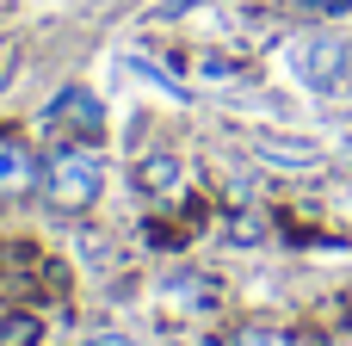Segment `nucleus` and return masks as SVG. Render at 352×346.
<instances>
[{
  "instance_id": "1",
  "label": "nucleus",
  "mask_w": 352,
  "mask_h": 346,
  "mask_svg": "<svg viewBox=\"0 0 352 346\" xmlns=\"http://www.w3.org/2000/svg\"><path fill=\"white\" fill-rule=\"evenodd\" d=\"M285 74L297 87H309V93H340L352 74V43L340 31H309V37H297L285 50Z\"/></svg>"
},
{
  "instance_id": "2",
  "label": "nucleus",
  "mask_w": 352,
  "mask_h": 346,
  "mask_svg": "<svg viewBox=\"0 0 352 346\" xmlns=\"http://www.w3.org/2000/svg\"><path fill=\"white\" fill-rule=\"evenodd\" d=\"M50 204H62V210H87V204H99V192H105V161L93 155V149H62V155H50Z\"/></svg>"
},
{
  "instance_id": "3",
  "label": "nucleus",
  "mask_w": 352,
  "mask_h": 346,
  "mask_svg": "<svg viewBox=\"0 0 352 346\" xmlns=\"http://www.w3.org/2000/svg\"><path fill=\"white\" fill-rule=\"evenodd\" d=\"M43 124L50 130H62V136H74V142H93L99 130H105V105H99V93L93 87H62L50 105H43Z\"/></svg>"
},
{
  "instance_id": "4",
  "label": "nucleus",
  "mask_w": 352,
  "mask_h": 346,
  "mask_svg": "<svg viewBox=\"0 0 352 346\" xmlns=\"http://www.w3.org/2000/svg\"><path fill=\"white\" fill-rule=\"evenodd\" d=\"M254 155L272 161V167H303V173H316V167L328 161L322 142H309V136H285V130H254Z\"/></svg>"
},
{
  "instance_id": "5",
  "label": "nucleus",
  "mask_w": 352,
  "mask_h": 346,
  "mask_svg": "<svg viewBox=\"0 0 352 346\" xmlns=\"http://www.w3.org/2000/svg\"><path fill=\"white\" fill-rule=\"evenodd\" d=\"M179 155H142L136 161V186L142 192H155V198H167V192H179Z\"/></svg>"
},
{
  "instance_id": "6",
  "label": "nucleus",
  "mask_w": 352,
  "mask_h": 346,
  "mask_svg": "<svg viewBox=\"0 0 352 346\" xmlns=\"http://www.w3.org/2000/svg\"><path fill=\"white\" fill-rule=\"evenodd\" d=\"M37 180V161L25 142H0V192H25Z\"/></svg>"
},
{
  "instance_id": "7",
  "label": "nucleus",
  "mask_w": 352,
  "mask_h": 346,
  "mask_svg": "<svg viewBox=\"0 0 352 346\" xmlns=\"http://www.w3.org/2000/svg\"><path fill=\"white\" fill-rule=\"evenodd\" d=\"M0 346H37V322H31V316L0 322Z\"/></svg>"
},
{
  "instance_id": "8",
  "label": "nucleus",
  "mask_w": 352,
  "mask_h": 346,
  "mask_svg": "<svg viewBox=\"0 0 352 346\" xmlns=\"http://www.w3.org/2000/svg\"><path fill=\"white\" fill-rule=\"evenodd\" d=\"M87 346H136V340H130V334H93Z\"/></svg>"
},
{
  "instance_id": "9",
  "label": "nucleus",
  "mask_w": 352,
  "mask_h": 346,
  "mask_svg": "<svg viewBox=\"0 0 352 346\" xmlns=\"http://www.w3.org/2000/svg\"><path fill=\"white\" fill-rule=\"evenodd\" d=\"M241 346H285V340H272V334H241Z\"/></svg>"
},
{
  "instance_id": "10",
  "label": "nucleus",
  "mask_w": 352,
  "mask_h": 346,
  "mask_svg": "<svg viewBox=\"0 0 352 346\" xmlns=\"http://www.w3.org/2000/svg\"><path fill=\"white\" fill-rule=\"evenodd\" d=\"M340 204H346V210H352V186H346V192H340Z\"/></svg>"
}]
</instances>
